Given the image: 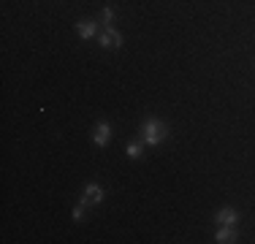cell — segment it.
Segmentation results:
<instances>
[{"instance_id":"8992f818","label":"cell","mask_w":255,"mask_h":244,"mask_svg":"<svg viewBox=\"0 0 255 244\" xmlns=\"http://www.w3.org/2000/svg\"><path fill=\"white\" fill-rule=\"evenodd\" d=\"M76 33L82 35L84 41L93 38V35L98 33V22H93V19H82V22H76Z\"/></svg>"},{"instance_id":"9c48e42d","label":"cell","mask_w":255,"mask_h":244,"mask_svg":"<svg viewBox=\"0 0 255 244\" xmlns=\"http://www.w3.org/2000/svg\"><path fill=\"white\" fill-rule=\"evenodd\" d=\"M144 146H147L144 141H130V144H128V149H125V155L130 157V160H138V157L144 155Z\"/></svg>"},{"instance_id":"52a82bcc","label":"cell","mask_w":255,"mask_h":244,"mask_svg":"<svg viewBox=\"0 0 255 244\" xmlns=\"http://www.w3.org/2000/svg\"><path fill=\"white\" fill-rule=\"evenodd\" d=\"M84 195L90 198V204H93V206H98L101 201H103V187L95 185V182H90V185L84 187Z\"/></svg>"},{"instance_id":"ba28073f","label":"cell","mask_w":255,"mask_h":244,"mask_svg":"<svg viewBox=\"0 0 255 244\" xmlns=\"http://www.w3.org/2000/svg\"><path fill=\"white\" fill-rule=\"evenodd\" d=\"M87 206H93V204H90V198H87V195H82V198H79V204L74 206V220H76V223L87 220Z\"/></svg>"},{"instance_id":"5b68a950","label":"cell","mask_w":255,"mask_h":244,"mask_svg":"<svg viewBox=\"0 0 255 244\" xmlns=\"http://www.w3.org/2000/svg\"><path fill=\"white\" fill-rule=\"evenodd\" d=\"M236 239H239L236 225H220V228H217V234H215V242L217 244H231V242H236Z\"/></svg>"},{"instance_id":"3957f363","label":"cell","mask_w":255,"mask_h":244,"mask_svg":"<svg viewBox=\"0 0 255 244\" xmlns=\"http://www.w3.org/2000/svg\"><path fill=\"white\" fill-rule=\"evenodd\" d=\"M93 141L98 146H109L112 141V125H109L106 120H101L98 125H95V133H93Z\"/></svg>"},{"instance_id":"6da1fadb","label":"cell","mask_w":255,"mask_h":244,"mask_svg":"<svg viewBox=\"0 0 255 244\" xmlns=\"http://www.w3.org/2000/svg\"><path fill=\"white\" fill-rule=\"evenodd\" d=\"M168 136H171V130H168V125L163 120L147 117L141 122V141L147 146H160L163 141H168Z\"/></svg>"},{"instance_id":"277c9868","label":"cell","mask_w":255,"mask_h":244,"mask_svg":"<svg viewBox=\"0 0 255 244\" xmlns=\"http://www.w3.org/2000/svg\"><path fill=\"white\" fill-rule=\"evenodd\" d=\"M215 223L217 225H236L239 223V212H236L234 206H223V209L215 215Z\"/></svg>"},{"instance_id":"7a4b0ae2","label":"cell","mask_w":255,"mask_h":244,"mask_svg":"<svg viewBox=\"0 0 255 244\" xmlns=\"http://www.w3.org/2000/svg\"><path fill=\"white\" fill-rule=\"evenodd\" d=\"M98 44L103 49H109V52H114V49L123 46V33H120L114 24H112V27H103V33L98 35Z\"/></svg>"},{"instance_id":"30bf717a","label":"cell","mask_w":255,"mask_h":244,"mask_svg":"<svg viewBox=\"0 0 255 244\" xmlns=\"http://www.w3.org/2000/svg\"><path fill=\"white\" fill-rule=\"evenodd\" d=\"M114 16H117V14H114V8H112V5H103L98 19L103 22V27H112V24H114Z\"/></svg>"}]
</instances>
